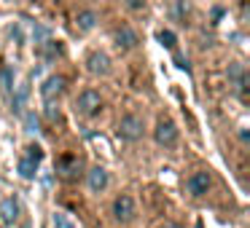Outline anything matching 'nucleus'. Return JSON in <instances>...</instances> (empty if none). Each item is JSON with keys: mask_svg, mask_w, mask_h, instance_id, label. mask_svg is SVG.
<instances>
[{"mask_svg": "<svg viewBox=\"0 0 250 228\" xmlns=\"http://www.w3.org/2000/svg\"><path fill=\"white\" fill-rule=\"evenodd\" d=\"M121 3H124L129 11H143V8H146V0H121Z\"/></svg>", "mask_w": 250, "mask_h": 228, "instance_id": "a211bd4d", "label": "nucleus"}, {"mask_svg": "<svg viewBox=\"0 0 250 228\" xmlns=\"http://www.w3.org/2000/svg\"><path fill=\"white\" fill-rule=\"evenodd\" d=\"M156 142H159V145H164V148H172L175 142H178V126H175L172 121H159Z\"/></svg>", "mask_w": 250, "mask_h": 228, "instance_id": "423d86ee", "label": "nucleus"}, {"mask_svg": "<svg viewBox=\"0 0 250 228\" xmlns=\"http://www.w3.org/2000/svg\"><path fill=\"white\" fill-rule=\"evenodd\" d=\"M62 89H65V78H62V76H51V78H46V83L41 86V94H43L46 102H54V99L62 94Z\"/></svg>", "mask_w": 250, "mask_h": 228, "instance_id": "1a4fd4ad", "label": "nucleus"}, {"mask_svg": "<svg viewBox=\"0 0 250 228\" xmlns=\"http://www.w3.org/2000/svg\"><path fill=\"white\" fill-rule=\"evenodd\" d=\"M51 226L54 228H76V223H73L65 212H54V215H51Z\"/></svg>", "mask_w": 250, "mask_h": 228, "instance_id": "4468645a", "label": "nucleus"}, {"mask_svg": "<svg viewBox=\"0 0 250 228\" xmlns=\"http://www.w3.org/2000/svg\"><path fill=\"white\" fill-rule=\"evenodd\" d=\"M19 215V204L14 199H3L0 201V220L3 223H14Z\"/></svg>", "mask_w": 250, "mask_h": 228, "instance_id": "9d476101", "label": "nucleus"}, {"mask_svg": "<svg viewBox=\"0 0 250 228\" xmlns=\"http://www.w3.org/2000/svg\"><path fill=\"white\" fill-rule=\"evenodd\" d=\"M159 43H162L164 49H175V46H178V38H175L172 30H162V33H159Z\"/></svg>", "mask_w": 250, "mask_h": 228, "instance_id": "2eb2a0df", "label": "nucleus"}, {"mask_svg": "<svg viewBox=\"0 0 250 228\" xmlns=\"http://www.w3.org/2000/svg\"><path fill=\"white\" fill-rule=\"evenodd\" d=\"M24 97H27V86H19V94H17V99H14V108H22V102H24Z\"/></svg>", "mask_w": 250, "mask_h": 228, "instance_id": "6ab92c4d", "label": "nucleus"}, {"mask_svg": "<svg viewBox=\"0 0 250 228\" xmlns=\"http://www.w3.org/2000/svg\"><path fill=\"white\" fill-rule=\"evenodd\" d=\"M86 183H89V190L92 193H103L105 188H108L110 177H108V169L105 167H92L86 174Z\"/></svg>", "mask_w": 250, "mask_h": 228, "instance_id": "20e7f679", "label": "nucleus"}, {"mask_svg": "<svg viewBox=\"0 0 250 228\" xmlns=\"http://www.w3.org/2000/svg\"><path fill=\"white\" fill-rule=\"evenodd\" d=\"M175 62H178L180 70H188V59H183V57H175Z\"/></svg>", "mask_w": 250, "mask_h": 228, "instance_id": "412c9836", "label": "nucleus"}, {"mask_svg": "<svg viewBox=\"0 0 250 228\" xmlns=\"http://www.w3.org/2000/svg\"><path fill=\"white\" fill-rule=\"evenodd\" d=\"M86 67H89V73H92V76H108V73H110V59H108V54H103V51H94V54H89Z\"/></svg>", "mask_w": 250, "mask_h": 228, "instance_id": "0eeeda50", "label": "nucleus"}, {"mask_svg": "<svg viewBox=\"0 0 250 228\" xmlns=\"http://www.w3.org/2000/svg\"><path fill=\"white\" fill-rule=\"evenodd\" d=\"M27 151H30V158H33V161H41V158H43L41 148H27Z\"/></svg>", "mask_w": 250, "mask_h": 228, "instance_id": "aec40b11", "label": "nucleus"}, {"mask_svg": "<svg viewBox=\"0 0 250 228\" xmlns=\"http://www.w3.org/2000/svg\"><path fill=\"white\" fill-rule=\"evenodd\" d=\"M22 228H30V223H24V226H22Z\"/></svg>", "mask_w": 250, "mask_h": 228, "instance_id": "b1692460", "label": "nucleus"}, {"mask_svg": "<svg viewBox=\"0 0 250 228\" xmlns=\"http://www.w3.org/2000/svg\"><path fill=\"white\" fill-rule=\"evenodd\" d=\"M113 38H116V46H119V49H135V46L140 43L137 33L129 27V24H121V27L113 33Z\"/></svg>", "mask_w": 250, "mask_h": 228, "instance_id": "6e6552de", "label": "nucleus"}, {"mask_svg": "<svg viewBox=\"0 0 250 228\" xmlns=\"http://www.w3.org/2000/svg\"><path fill=\"white\" fill-rule=\"evenodd\" d=\"M143 132H146V126H143V118H137V115H124L119 121V137H124L129 142L140 140Z\"/></svg>", "mask_w": 250, "mask_h": 228, "instance_id": "f257e3e1", "label": "nucleus"}, {"mask_svg": "<svg viewBox=\"0 0 250 228\" xmlns=\"http://www.w3.org/2000/svg\"><path fill=\"white\" fill-rule=\"evenodd\" d=\"M239 140H242V142H248V140H250V134H248V129H239Z\"/></svg>", "mask_w": 250, "mask_h": 228, "instance_id": "4be33fe9", "label": "nucleus"}, {"mask_svg": "<svg viewBox=\"0 0 250 228\" xmlns=\"http://www.w3.org/2000/svg\"><path fill=\"white\" fill-rule=\"evenodd\" d=\"M229 78H231V81H242L245 78V70H242V65H237V62H234V65H229Z\"/></svg>", "mask_w": 250, "mask_h": 228, "instance_id": "dca6fc26", "label": "nucleus"}, {"mask_svg": "<svg viewBox=\"0 0 250 228\" xmlns=\"http://www.w3.org/2000/svg\"><path fill=\"white\" fill-rule=\"evenodd\" d=\"M60 172H62V177H76L78 158H62V161H60Z\"/></svg>", "mask_w": 250, "mask_h": 228, "instance_id": "ddd939ff", "label": "nucleus"}, {"mask_svg": "<svg viewBox=\"0 0 250 228\" xmlns=\"http://www.w3.org/2000/svg\"><path fill=\"white\" fill-rule=\"evenodd\" d=\"M162 228H183V226H178V223H164Z\"/></svg>", "mask_w": 250, "mask_h": 228, "instance_id": "5701e85b", "label": "nucleus"}, {"mask_svg": "<svg viewBox=\"0 0 250 228\" xmlns=\"http://www.w3.org/2000/svg\"><path fill=\"white\" fill-rule=\"evenodd\" d=\"M24 126H27L30 134H35V132H38V118H35V113H27V115H24Z\"/></svg>", "mask_w": 250, "mask_h": 228, "instance_id": "f3484780", "label": "nucleus"}, {"mask_svg": "<svg viewBox=\"0 0 250 228\" xmlns=\"http://www.w3.org/2000/svg\"><path fill=\"white\" fill-rule=\"evenodd\" d=\"M100 105H103V99H100V94L94 92V89L81 92V94H78V99H76V110L81 115H94L100 110Z\"/></svg>", "mask_w": 250, "mask_h": 228, "instance_id": "f03ea898", "label": "nucleus"}, {"mask_svg": "<svg viewBox=\"0 0 250 228\" xmlns=\"http://www.w3.org/2000/svg\"><path fill=\"white\" fill-rule=\"evenodd\" d=\"M19 174H22L24 180H33L35 174H38V161H33V158H22V161H19Z\"/></svg>", "mask_w": 250, "mask_h": 228, "instance_id": "9b49d317", "label": "nucleus"}, {"mask_svg": "<svg viewBox=\"0 0 250 228\" xmlns=\"http://www.w3.org/2000/svg\"><path fill=\"white\" fill-rule=\"evenodd\" d=\"M113 215H116V220L129 223L132 217H135V199H132L129 193L116 196V201H113Z\"/></svg>", "mask_w": 250, "mask_h": 228, "instance_id": "7ed1b4c3", "label": "nucleus"}, {"mask_svg": "<svg viewBox=\"0 0 250 228\" xmlns=\"http://www.w3.org/2000/svg\"><path fill=\"white\" fill-rule=\"evenodd\" d=\"M76 24H78V30H92L94 24H97V14L94 11H81L78 19H76Z\"/></svg>", "mask_w": 250, "mask_h": 228, "instance_id": "f8f14e48", "label": "nucleus"}, {"mask_svg": "<svg viewBox=\"0 0 250 228\" xmlns=\"http://www.w3.org/2000/svg\"><path fill=\"white\" fill-rule=\"evenodd\" d=\"M210 183H212L210 172H194L188 177V183H186V188H188L191 196H205L210 190Z\"/></svg>", "mask_w": 250, "mask_h": 228, "instance_id": "39448f33", "label": "nucleus"}]
</instances>
